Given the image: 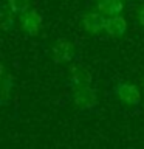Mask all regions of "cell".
<instances>
[{"instance_id":"obj_1","label":"cell","mask_w":144,"mask_h":149,"mask_svg":"<svg viewBox=\"0 0 144 149\" xmlns=\"http://www.w3.org/2000/svg\"><path fill=\"white\" fill-rule=\"evenodd\" d=\"M113 95L125 106L138 107L141 104V90L132 82L119 81L113 87Z\"/></svg>"},{"instance_id":"obj_2","label":"cell","mask_w":144,"mask_h":149,"mask_svg":"<svg viewBox=\"0 0 144 149\" xmlns=\"http://www.w3.org/2000/svg\"><path fill=\"white\" fill-rule=\"evenodd\" d=\"M71 101L79 110H93L98 106V102H99L96 88H93L91 86L73 88Z\"/></svg>"},{"instance_id":"obj_3","label":"cell","mask_w":144,"mask_h":149,"mask_svg":"<svg viewBox=\"0 0 144 149\" xmlns=\"http://www.w3.org/2000/svg\"><path fill=\"white\" fill-rule=\"evenodd\" d=\"M76 58V45L67 39H60L51 47V59L54 64L71 62Z\"/></svg>"},{"instance_id":"obj_4","label":"cell","mask_w":144,"mask_h":149,"mask_svg":"<svg viewBox=\"0 0 144 149\" xmlns=\"http://www.w3.org/2000/svg\"><path fill=\"white\" fill-rule=\"evenodd\" d=\"M91 82H93V74L87 67H84L81 64H73L71 67H70L67 84L71 88L91 86Z\"/></svg>"},{"instance_id":"obj_5","label":"cell","mask_w":144,"mask_h":149,"mask_svg":"<svg viewBox=\"0 0 144 149\" xmlns=\"http://www.w3.org/2000/svg\"><path fill=\"white\" fill-rule=\"evenodd\" d=\"M19 23H20V28L23 33H26L28 36L34 37L40 33L42 28V16L34 9H30V11L20 14V19H19Z\"/></svg>"},{"instance_id":"obj_6","label":"cell","mask_w":144,"mask_h":149,"mask_svg":"<svg viewBox=\"0 0 144 149\" xmlns=\"http://www.w3.org/2000/svg\"><path fill=\"white\" fill-rule=\"evenodd\" d=\"M107 17L102 13H87L82 16V26L88 34H99L105 31Z\"/></svg>"},{"instance_id":"obj_7","label":"cell","mask_w":144,"mask_h":149,"mask_svg":"<svg viewBox=\"0 0 144 149\" xmlns=\"http://www.w3.org/2000/svg\"><path fill=\"white\" fill-rule=\"evenodd\" d=\"M105 33L115 39L124 37V34L127 33V20L121 16H113V17H107L105 23Z\"/></svg>"},{"instance_id":"obj_8","label":"cell","mask_w":144,"mask_h":149,"mask_svg":"<svg viewBox=\"0 0 144 149\" xmlns=\"http://www.w3.org/2000/svg\"><path fill=\"white\" fill-rule=\"evenodd\" d=\"M124 9L123 0H98V11L107 17L119 16Z\"/></svg>"},{"instance_id":"obj_9","label":"cell","mask_w":144,"mask_h":149,"mask_svg":"<svg viewBox=\"0 0 144 149\" xmlns=\"http://www.w3.org/2000/svg\"><path fill=\"white\" fill-rule=\"evenodd\" d=\"M12 92H14V81L11 76H8L5 73L3 68V74H2V106L6 107L12 100Z\"/></svg>"},{"instance_id":"obj_10","label":"cell","mask_w":144,"mask_h":149,"mask_svg":"<svg viewBox=\"0 0 144 149\" xmlns=\"http://www.w3.org/2000/svg\"><path fill=\"white\" fill-rule=\"evenodd\" d=\"M0 23H2V30L3 31H12L16 28V19H14V13L9 9L8 5L2 6V13H0Z\"/></svg>"},{"instance_id":"obj_11","label":"cell","mask_w":144,"mask_h":149,"mask_svg":"<svg viewBox=\"0 0 144 149\" xmlns=\"http://www.w3.org/2000/svg\"><path fill=\"white\" fill-rule=\"evenodd\" d=\"M6 5L14 14H23L30 11V0H6Z\"/></svg>"},{"instance_id":"obj_12","label":"cell","mask_w":144,"mask_h":149,"mask_svg":"<svg viewBox=\"0 0 144 149\" xmlns=\"http://www.w3.org/2000/svg\"><path fill=\"white\" fill-rule=\"evenodd\" d=\"M138 22H139V25L144 28V5L139 6V9H138Z\"/></svg>"},{"instance_id":"obj_13","label":"cell","mask_w":144,"mask_h":149,"mask_svg":"<svg viewBox=\"0 0 144 149\" xmlns=\"http://www.w3.org/2000/svg\"><path fill=\"white\" fill-rule=\"evenodd\" d=\"M123 2H124V3H125V2H129V3H130V2H133V0H123Z\"/></svg>"},{"instance_id":"obj_14","label":"cell","mask_w":144,"mask_h":149,"mask_svg":"<svg viewBox=\"0 0 144 149\" xmlns=\"http://www.w3.org/2000/svg\"><path fill=\"white\" fill-rule=\"evenodd\" d=\"M143 88H144V78H143Z\"/></svg>"}]
</instances>
